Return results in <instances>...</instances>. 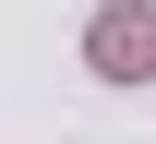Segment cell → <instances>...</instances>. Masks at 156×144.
<instances>
[{
  "label": "cell",
  "instance_id": "cell-1",
  "mask_svg": "<svg viewBox=\"0 0 156 144\" xmlns=\"http://www.w3.org/2000/svg\"><path fill=\"white\" fill-rule=\"evenodd\" d=\"M84 60H96L108 84H144V72H156V0H120V12H96Z\"/></svg>",
  "mask_w": 156,
  "mask_h": 144
}]
</instances>
